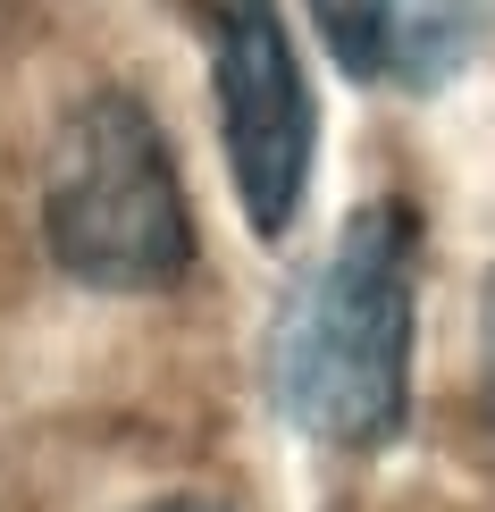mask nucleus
Returning a JSON list of instances; mask_svg holds the SVG:
<instances>
[{
    "label": "nucleus",
    "instance_id": "f03ea898",
    "mask_svg": "<svg viewBox=\"0 0 495 512\" xmlns=\"http://www.w3.org/2000/svg\"><path fill=\"white\" fill-rule=\"evenodd\" d=\"M42 244L93 294H168L193 269V210L160 118L126 84L84 93L51 135Z\"/></svg>",
    "mask_w": 495,
    "mask_h": 512
},
{
    "label": "nucleus",
    "instance_id": "7ed1b4c3",
    "mask_svg": "<svg viewBox=\"0 0 495 512\" xmlns=\"http://www.w3.org/2000/svg\"><path fill=\"white\" fill-rule=\"evenodd\" d=\"M193 9H202V42H210L235 202H244L252 236H286L311 185V143H319L294 34L277 26V0H193Z\"/></svg>",
    "mask_w": 495,
    "mask_h": 512
},
{
    "label": "nucleus",
    "instance_id": "423d86ee",
    "mask_svg": "<svg viewBox=\"0 0 495 512\" xmlns=\"http://www.w3.org/2000/svg\"><path fill=\"white\" fill-rule=\"evenodd\" d=\"M487 336H495V303H487Z\"/></svg>",
    "mask_w": 495,
    "mask_h": 512
},
{
    "label": "nucleus",
    "instance_id": "20e7f679",
    "mask_svg": "<svg viewBox=\"0 0 495 512\" xmlns=\"http://www.w3.org/2000/svg\"><path fill=\"white\" fill-rule=\"evenodd\" d=\"M336 68L395 93H437L479 59L495 0H311Z\"/></svg>",
    "mask_w": 495,
    "mask_h": 512
},
{
    "label": "nucleus",
    "instance_id": "f257e3e1",
    "mask_svg": "<svg viewBox=\"0 0 495 512\" xmlns=\"http://www.w3.org/2000/svg\"><path fill=\"white\" fill-rule=\"evenodd\" d=\"M412 286H420L412 210L361 202L269 328V387L303 437L370 454L403 429V412H412Z\"/></svg>",
    "mask_w": 495,
    "mask_h": 512
},
{
    "label": "nucleus",
    "instance_id": "39448f33",
    "mask_svg": "<svg viewBox=\"0 0 495 512\" xmlns=\"http://www.w3.org/2000/svg\"><path fill=\"white\" fill-rule=\"evenodd\" d=\"M143 512H219V504H202V496H160V504H143Z\"/></svg>",
    "mask_w": 495,
    "mask_h": 512
}]
</instances>
